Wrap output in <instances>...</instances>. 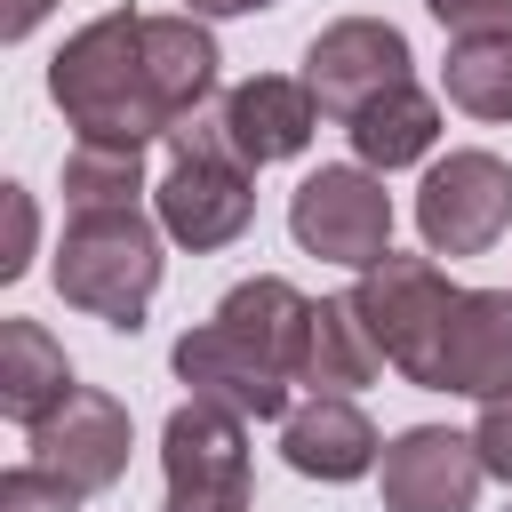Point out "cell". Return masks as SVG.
<instances>
[{"label":"cell","instance_id":"1","mask_svg":"<svg viewBox=\"0 0 512 512\" xmlns=\"http://www.w3.org/2000/svg\"><path fill=\"white\" fill-rule=\"evenodd\" d=\"M48 96L56 112L88 136V144H168L176 112L152 88V56H144V16L112 8L96 24H80L56 64H48Z\"/></svg>","mask_w":512,"mask_h":512},{"label":"cell","instance_id":"2","mask_svg":"<svg viewBox=\"0 0 512 512\" xmlns=\"http://www.w3.org/2000/svg\"><path fill=\"white\" fill-rule=\"evenodd\" d=\"M248 176H256V168L232 152L216 104H200L192 120L168 128V176L152 184L160 232H168L176 248H192V256L232 248V240L248 232V216H256V184H248Z\"/></svg>","mask_w":512,"mask_h":512},{"label":"cell","instance_id":"3","mask_svg":"<svg viewBox=\"0 0 512 512\" xmlns=\"http://www.w3.org/2000/svg\"><path fill=\"white\" fill-rule=\"evenodd\" d=\"M160 224L144 208H104V216H64L56 240V296L120 336L144 328L152 296H160Z\"/></svg>","mask_w":512,"mask_h":512},{"label":"cell","instance_id":"4","mask_svg":"<svg viewBox=\"0 0 512 512\" xmlns=\"http://www.w3.org/2000/svg\"><path fill=\"white\" fill-rule=\"evenodd\" d=\"M456 296H464V288L432 264V248H424V256L384 248V256L352 280V304H360V320H368L384 368H400V376L424 384V392H432V360H440V336H448Z\"/></svg>","mask_w":512,"mask_h":512},{"label":"cell","instance_id":"5","mask_svg":"<svg viewBox=\"0 0 512 512\" xmlns=\"http://www.w3.org/2000/svg\"><path fill=\"white\" fill-rule=\"evenodd\" d=\"M288 232H296L304 256L368 272V264L392 248V192H384V176L360 168V160L312 168V176L288 192Z\"/></svg>","mask_w":512,"mask_h":512},{"label":"cell","instance_id":"6","mask_svg":"<svg viewBox=\"0 0 512 512\" xmlns=\"http://www.w3.org/2000/svg\"><path fill=\"white\" fill-rule=\"evenodd\" d=\"M512 224V160L464 144L424 168L416 184V232L432 256H488Z\"/></svg>","mask_w":512,"mask_h":512},{"label":"cell","instance_id":"7","mask_svg":"<svg viewBox=\"0 0 512 512\" xmlns=\"http://www.w3.org/2000/svg\"><path fill=\"white\" fill-rule=\"evenodd\" d=\"M168 512H248V424L216 400H184L160 424Z\"/></svg>","mask_w":512,"mask_h":512},{"label":"cell","instance_id":"8","mask_svg":"<svg viewBox=\"0 0 512 512\" xmlns=\"http://www.w3.org/2000/svg\"><path fill=\"white\" fill-rule=\"evenodd\" d=\"M176 376L192 384V400H216V408H232L240 424H280V416H288V392H296L288 360H272L264 344H248V336L224 328L216 312L176 336Z\"/></svg>","mask_w":512,"mask_h":512},{"label":"cell","instance_id":"9","mask_svg":"<svg viewBox=\"0 0 512 512\" xmlns=\"http://www.w3.org/2000/svg\"><path fill=\"white\" fill-rule=\"evenodd\" d=\"M408 64H416V56H408V32H400V24H384V16H336V24L312 32V48H304V88L320 96L328 120H352V112L376 104L384 88L416 80Z\"/></svg>","mask_w":512,"mask_h":512},{"label":"cell","instance_id":"10","mask_svg":"<svg viewBox=\"0 0 512 512\" xmlns=\"http://www.w3.org/2000/svg\"><path fill=\"white\" fill-rule=\"evenodd\" d=\"M24 440H32V464L56 472V480H72L80 496H104V488L128 472V448H136L128 408H120L112 392H96V384H72V400H64L56 416H40Z\"/></svg>","mask_w":512,"mask_h":512},{"label":"cell","instance_id":"11","mask_svg":"<svg viewBox=\"0 0 512 512\" xmlns=\"http://www.w3.org/2000/svg\"><path fill=\"white\" fill-rule=\"evenodd\" d=\"M480 480H488V464H480L472 432L408 424L400 440H384V512H472Z\"/></svg>","mask_w":512,"mask_h":512},{"label":"cell","instance_id":"12","mask_svg":"<svg viewBox=\"0 0 512 512\" xmlns=\"http://www.w3.org/2000/svg\"><path fill=\"white\" fill-rule=\"evenodd\" d=\"M216 120H224V136H232V152H240L248 168H272V160H296L328 112H320V96H312L304 80L256 72V80H240V88L216 96Z\"/></svg>","mask_w":512,"mask_h":512},{"label":"cell","instance_id":"13","mask_svg":"<svg viewBox=\"0 0 512 512\" xmlns=\"http://www.w3.org/2000/svg\"><path fill=\"white\" fill-rule=\"evenodd\" d=\"M280 456H288V472L344 488V480L384 464V440H376V424H368V408L352 392H312L304 408L280 416Z\"/></svg>","mask_w":512,"mask_h":512},{"label":"cell","instance_id":"14","mask_svg":"<svg viewBox=\"0 0 512 512\" xmlns=\"http://www.w3.org/2000/svg\"><path fill=\"white\" fill-rule=\"evenodd\" d=\"M504 384H512V288H464L432 360V392L488 400Z\"/></svg>","mask_w":512,"mask_h":512},{"label":"cell","instance_id":"15","mask_svg":"<svg viewBox=\"0 0 512 512\" xmlns=\"http://www.w3.org/2000/svg\"><path fill=\"white\" fill-rule=\"evenodd\" d=\"M344 136H352L360 168L392 176V168H416V160H432V144H440V104H432V88L400 80V88H384L376 104H360V112L344 120Z\"/></svg>","mask_w":512,"mask_h":512},{"label":"cell","instance_id":"16","mask_svg":"<svg viewBox=\"0 0 512 512\" xmlns=\"http://www.w3.org/2000/svg\"><path fill=\"white\" fill-rule=\"evenodd\" d=\"M376 368H384V352H376L360 304H352V296H312L304 352H296V384H304V392H360Z\"/></svg>","mask_w":512,"mask_h":512},{"label":"cell","instance_id":"17","mask_svg":"<svg viewBox=\"0 0 512 512\" xmlns=\"http://www.w3.org/2000/svg\"><path fill=\"white\" fill-rule=\"evenodd\" d=\"M72 400V360L40 320H0V416L8 424H40Z\"/></svg>","mask_w":512,"mask_h":512},{"label":"cell","instance_id":"18","mask_svg":"<svg viewBox=\"0 0 512 512\" xmlns=\"http://www.w3.org/2000/svg\"><path fill=\"white\" fill-rule=\"evenodd\" d=\"M144 56H152V88H160V104L176 112V120H192L208 96H216V32H208V16H144Z\"/></svg>","mask_w":512,"mask_h":512},{"label":"cell","instance_id":"19","mask_svg":"<svg viewBox=\"0 0 512 512\" xmlns=\"http://www.w3.org/2000/svg\"><path fill=\"white\" fill-rule=\"evenodd\" d=\"M440 88L472 120H512V32H456L440 56Z\"/></svg>","mask_w":512,"mask_h":512},{"label":"cell","instance_id":"20","mask_svg":"<svg viewBox=\"0 0 512 512\" xmlns=\"http://www.w3.org/2000/svg\"><path fill=\"white\" fill-rule=\"evenodd\" d=\"M144 200V144H72L64 152V216H104Z\"/></svg>","mask_w":512,"mask_h":512},{"label":"cell","instance_id":"21","mask_svg":"<svg viewBox=\"0 0 512 512\" xmlns=\"http://www.w3.org/2000/svg\"><path fill=\"white\" fill-rule=\"evenodd\" d=\"M0 512H80V488L24 456L16 472H0Z\"/></svg>","mask_w":512,"mask_h":512},{"label":"cell","instance_id":"22","mask_svg":"<svg viewBox=\"0 0 512 512\" xmlns=\"http://www.w3.org/2000/svg\"><path fill=\"white\" fill-rule=\"evenodd\" d=\"M472 448H480V464H488V480H504V488H512V384L480 400V424H472Z\"/></svg>","mask_w":512,"mask_h":512},{"label":"cell","instance_id":"23","mask_svg":"<svg viewBox=\"0 0 512 512\" xmlns=\"http://www.w3.org/2000/svg\"><path fill=\"white\" fill-rule=\"evenodd\" d=\"M0 208H8V248H0V280H16V272L32 264L40 216H32V192H24V184H0Z\"/></svg>","mask_w":512,"mask_h":512},{"label":"cell","instance_id":"24","mask_svg":"<svg viewBox=\"0 0 512 512\" xmlns=\"http://www.w3.org/2000/svg\"><path fill=\"white\" fill-rule=\"evenodd\" d=\"M440 32H512V0H424Z\"/></svg>","mask_w":512,"mask_h":512},{"label":"cell","instance_id":"25","mask_svg":"<svg viewBox=\"0 0 512 512\" xmlns=\"http://www.w3.org/2000/svg\"><path fill=\"white\" fill-rule=\"evenodd\" d=\"M48 8H56V0H8V8H0V40H24Z\"/></svg>","mask_w":512,"mask_h":512},{"label":"cell","instance_id":"26","mask_svg":"<svg viewBox=\"0 0 512 512\" xmlns=\"http://www.w3.org/2000/svg\"><path fill=\"white\" fill-rule=\"evenodd\" d=\"M192 16H256V8H280V0H184Z\"/></svg>","mask_w":512,"mask_h":512}]
</instances>
